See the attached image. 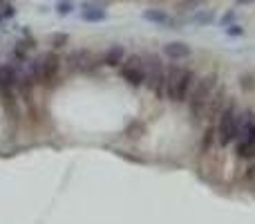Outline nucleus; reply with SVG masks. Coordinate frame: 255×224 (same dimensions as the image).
I'll list each match as a JSON object with an SVG mask.
<instances>
[{
    "instance_id": "f257e3e1",
    "label": "nucleus",
    "mask_w": 255,
    "mask_h": 224,
    "mask_svg": "<svg viewBox=\"0 0 255 224\" xmlns=\"http://www.w3.org/2000/svg\"><path fill=\"white\" fill-rule=\"evenodd\" d=\"M195 81H197V74L193 70L170 65V70L166 72V97L175 103H184L193 90Z\"/></svg>"
},
{
    "instance_id": "f03ea898",
    "label": "nucleus",
    "mask_w": 255,
    "mask_h": 224,
    "mask_svg": "<svg viewBox=\"0 0 255 224\" xmlns=\"http://www.w3.org/2000/svg\"><path fill=\"white\" fill-rule=\"evenodd\" d=\"M61 56L56 52H45L40 56H36L34 61L29 63V70L27 74L40 85H47V88H54L58 81V72H61Z\"/></svg>"
},
{
    "instance_id": "7ed1b4c3",
    "label": "nucleus",
    "mask_w": 255,
    "mask_h": 224,
    "mask_svg": "<svg viewBox=\"0 0 255 224\" xmlns=\"http://www.w3.org/2000/svg\"><path fill=\"white\" fill-rule=\"evenodd\" d=\"M215 88H217V72H211V74L195 81L193 90H190V94H188V110L193 114V121H199V119L204 117L208 99L215 92Z\"/></svg>"
},
{
    "instance_id": "20e7f679",
    "label": "nucleus",
    "mask_w": 255,
    "mask_h": 224,
    "mask_svg": "<svg viewBox=\"0 0 255 224\" xmlns=\"http://www.w3.org/2000/svg\"><path fill=\"white\" fill-rule=\"evenodd\" d=\"M240 135V110L233 101L226 103L222 108L220 117H217V126H215V137L220 141V146H229L238 139Z\"/></svg>"
},
{
    "instance_id": "39448f33",
    "label": "nucleus",
    "mask_w": 255,
    "mask_h": 224,
    "mask_svg": "<svg viewBox=\"0 0 255 224\" xmlns=\"http://www.w3.org/2000/svg\"><path fill=\"white\" fill-rule=\"evenodd\" d=\"M238 157L242 159H253L255 157V114L247 112L240 114V135H238Z\"/></svg>"
},
{
    "instance_id": "423d86ee",
    "label": "nucleus",
    "mask_w": 255,
    "mask_h": 224,
    "mask_svg": "<svg viewBox=\"0 0 255 224\" xmlns=\"http://www.w3.org/2000/svg\"><path fill=\"white\" fill-rule=\"evenodd\" d=\"M145 63V81L150 92H154L159 99L166 94V70H163V63L157 54H145L143 56Z\"/></svg>"
},
{
    "instance_id": "0eeeda50",
    "label": "nucleus",
    "mask_w": 255,
    "mask_h": 224,
    "mask_svg": "<svg viewBox=\"0 0 255 224\" xmlns=\"http://www.w3.org/2000/svg\"><path fill=\"white\" fill-rule=\"evenodd\" d=\"M119 74H121V79H124L128 85H132V88L143 85V81H145L143 56H141V54H130V56H126L124 61H121V65H119Z\"/></svg>"
},
{
    "instance_id": "6e6552de",
    "label": "nucleus",
    "mask_w": 255,
    "mask_h": 224,
    "mask_svg": "<svg viewBox=\"0 0 255 224\" xmlns=\"http://www.w3.org/2000/svg\"><path fill=\"white\" fill-rule=\"evenodd\" d=\"M67 70L70 72H90L94 70V61H92V54H90V49H76V52H72L70 56H67Z\"/></svg>"
},
{
    "instance_id": "1a4fd4ad",
    "label": "nucleus",
    "mask_w": 255,
    "mask_h": 224,
    "mask_svg": "<svg viewBox=\"0 0 255 224\" xmlns=\"http://www.w3.org/2000/svg\"><path fill=\"white\" fill-rule=\"evenodd\" d=\"M190 54H193V47L184 40H170L163 45V56L170 61H184V58H190Z\"/></svg>"
},
{
    "instance_id": "9d476101",
    "label": "nucleus",
    "mask_w": 255,
    "mask_h": 224,
    "mask_svg": "<svg viewBox=\"0 0 255 224\" xmlns=\"http://www.w3.org/2000/svg\"><path fill=\"white\" fill-rule=\"evenodd\" d=\"M224 97H226V90H217L211 94V99H208V106H206V112H204V117L206 114H211V119H217L222 112V108H224Z\"/></svg>"
},
{
    "instance_id": "9b49d317",
    "label": "nucleus",
    "mask_w": 255,
    "mask_h": 224,
    "mask_svg": "<svg viewBox=\"0 0 255 224\" xmlns=\"http://www.w3.org/2000/svg\"><path fill=\"white\" fill-rule=\"evenodd\" d=\"M124 58H126V47L124 45H110V47L106 49V54H103V65L117 67V65H121Z\"/></svg>"
},
{
    "instance_id": "f8f14e48",
    "label": "nucleus",
    "mask_w": 255,
    "mask_h": 224,
    "mask_svg": "<svg viewBox=\"0 0 255 224\" xmlns=\"http://www.w3.org/2000/svg\"><path fill=\"white\" fill-rule=\"evenodd\" d=\"M143 18L148 22H154V25H161V27H175V20L170 18V13H166L163 9H145Z\"/></svg>"
},
{
    "instance_id": "ddd939ff",
    "label": "nucleus",
    "mask_w": 255,
    "mask_h": 224,
    "mask_svg": "<svg viewBox=\"0 0 255 224\" xmlns=\"http://www.w3.org/2000/svg\"><path fill=\"white\" fill-rule=\"evenodd\" d=\"M81 18L85 22H103L108 18V11L101 7H94V4H88V7L81 11Z\"/></svg>"
},
{
    "instance_id": "4468645a",
    "label": "nucleus",
    "mask_w": 255,
    "mask_h": 224,
    "mask_svg": "<svg viewBox=\"0 0 255 224\" xmlns=\"http://www.w3.org/2000/svg\"><path fill=\"white\" fill-rule=\"evenodd\" d=\"M70 40V36L65 34V31H56V34H52V38H49V43H52V47L54 49H61L63 45Z\"/></svg>"
},
{
    "instance_id": "2eb2a0df",
    "label": "nucleus",
    "mask_w": 255,
    "mask_h": 224,
    "mask_svg": "<svg viewBox=\"0 0 255 224\" xmlns=\"http://www.w3.org/2000/svg\"><path fill=\"white\" fill-rule=\"evenodd\" d=\"M54 9H56L58 16H70L72 9H74V4H72V0H58Z\"/></svg>"
},
{
    "instance_id": "dca6fc26",
    "label": "nucleus",
    "mask_w": 255,
    "mask_h": 224,
    "mask_svg": "<svg viewBox=\"0 0 255 224\" xmlns=\"http://www.w3.org/2000/svg\"><path fill=\"white\" fill-rule=\"evenodd\" d=\"M224 34L231 36V38H240V36H244V27L238 25V22H231V25L224 27Z\"/></svg>"
},
{
    "instance_id": "f3484780",
    "label": "nucleus",
    "mask_w": 255,
    "mask_h": 224,
    "mask_svg": "<svg viewBox=\"0 0 255 224\" xmlns=\"http://www.w3.org/2000/svg\"><path fill=\"white\" fill-rule=\"evenodd\" d=\"M204 2H206V0H179V9L181 11H195V9L202 7Z\"/></svg>"
},
{
    "instance_id": "a211bd4d",
    "label": "nucleus",
    "mask_w": 255,
    "mask_h": 224,
    "mask_svg": "<svg viewBox=\"0 0 255 224\" xmlns=\"http://www.w3.org/2000/svg\"><path fill=\"white\" fill-rule=\"evenodd\" d=\"M193 20L197 22V25H208V22H213V20H215V13H213L211 9H208V11H199L197 16L193 18Z\"/></svg>"
},
{
    "instance_id": "6ab92c4d",
    "label": "nucleus",
    "mask_w": 255,
    "mask_h": 224,
    "mask_svg": "<svg viewBox=\"0 0 255 224\" xmlns=\"http://www.w3.org/2000/svg\"><path fill=\"white\" fill-rule=\"evenodd\" d=\"M240 85H242V90H255V74H242Z\"/></svg>"
},
{
    "instance_id": "aec40b11",
    "label": "nucleus",
    "mask_w": 255,
    "mask_h": 224,
    "mask_svg": "<svg viewBox=\"0 0 255 224\" xmlns=\"http://www.w3.org/2000/svg\"><path fill=\"white\" fill-rule=\"evenodd\" d=\"M16 16V9H13L11 2H4L2 4V18H13Z\"/></svg>"
},
{
    "instance_id": "412c9836",
    "label": "nucleus",
    "mask_w": 255,
    "mask_h": 224,
    "mask_svg": "<svg viewBox=\"0 0 255 224\" xmlns=\"http://www.w3.org/2000/svg\"><path fill=\"white\" fill-rule=\"evenodd\" d=\"M233 18H235V11H226L224 16H222V27L231 25V22H233Z\"/></svg>"
},
{
    "instance_id": "4be33fe9",
    "label": "nucleus",
    "mask_w": 255,
    "mask_h": 224,
    "mask_svg": "<svg viewBox=\"0 0 255 224\" xmlns=\"http://www.w3.org/2000/svg\"><path fill=\"white\" fill-rule=\"evenodd\" d=\"M240 4H249V2H253V0H238Z\"/></svg>"
},
{
    "instance_id": "5701e85b",
    "label": "nucleus",
    "mask_w": 255,
    "mask_h": 224,
    "mask_svg": "<svg viewBox=\"0 0 255 224\" xmlns=\"http://www.w3.org/2000/svg\"><path fill=\"white\" fill-rule=\"evenodd\" d=\"M0 20H2V13H0Z\"/></svg>"
}]
</instances>
